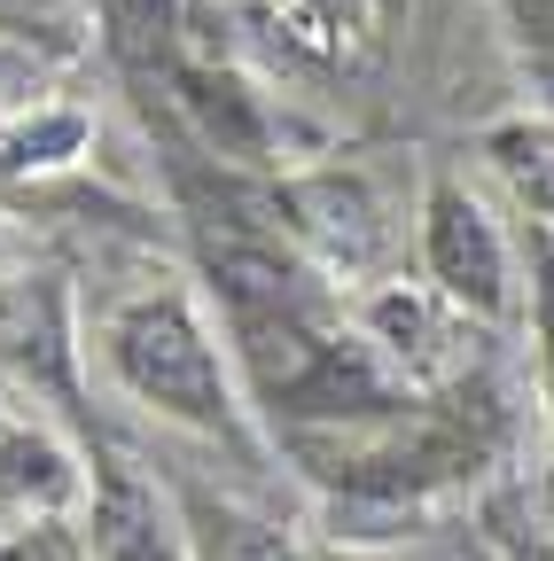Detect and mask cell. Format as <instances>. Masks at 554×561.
I'll return each mask as SVG.
<instances>
[{
    "label": "cell",
    "mask_w": 554,
    "mask_h": 561,
    "mask_svg": "<svg viewBox=\"0 0 554 561\" xmlns=\"http://www.w3.org/2000/svg\"><path fill=\"white\" fill-rule=\"evenodd\" d=\"M0 561H94L87 553V538H71V530H63V523H32V530H16L9 546H0Z\"/></svg>",
    "instance_id": "cell-9"
},
{
    "label": "cell",
    "mask_w": 554,
    "mask_h": 561,
    "mask_svg": "<svg viewBox=\"0 0 554 561\" xmlns=\"http://www.w3.org/2000/svg\"><path fill=\"white\" fill-rule=\"evenodd\" d=\"M180 9L188 0H94V16H102V32L125 47V55H172V39H180Z\"/></svg>",
    "instance_id": "cell-8"
},
{
    "label": "cell",
    "mask_w": 554,
    "mask_h": 561,
    "mask_svg": "<svg viewBox=\"0 0 554 561\" xmlns=\"http://www.w3.org/2000/svg\"><path fill=\"white\" fill-rule=\"evenodd\" d=\"M360 335H368V351L383 359V375L398 382L406 375V390L414 382H438V375H453L461 367V312L438 297V289H406V280H383V289H368L360 297V320H352Z\"/></svg>",
    "instance_id": "cell-3"
},
{
    "label": "cell",
    "mask_w": 554,
    "mask_h": 561,
    "mask_svg": "<svg viewBox=\"0 0 554 561\" xmlns=\"http://www.w3.org/2000/svg\"><path fill=\"white\" fill-rule=\"evenodd\" d=\"M79 491L71 460H63L47 437L32 430H0V507H24V515H47Z\"/></svg>",
    "instance_id": "cell-6"
},
{
    "label": "cell",
    "mask_w": 554,
    "mask_h": 561,
    "mask_svg": "<svg viewBox=\"0 0 554 561\" xmlns=\"http://www.w3.org/2000/svg\"><path fill=\"white\" fill-rule=\"evenodd\" d=\"M102 359L110 375L165 421L188 430H227L235 421V382H227V351L203 328V312L180 289H149L110 312L102 328Z\"/></svg>",
    "instance_id": "cell-1"
},
{
    "label": "cell",
    "mask_w": 554,
    "mask_h": 561,
    "mask_svg": "<svg viewBox=\"0 0 554 561\" xmlns=\"http://www.w3.org/2000/svg\"><path fill=\"white\" fill-rule=\"evenodd\" d=\"M484 149H493V164L508 172L516 203L554 227V117H516V125H500L484 140Z\"/></svg>",
    "instance_id": "cell-7"
},
{
    "label": "cell",
    "mask_w": 554,
    "mask_h": 561,
    "mask_svg": "<svg viewBox=\"0 0 554 561\" xmlns=\"http://www.w3.org/2000/svg\"><path fill=\"white\" fill-rule=\"evenodd\" d=\"M180 530H188V561H305L282 523H265L235 500H212V491L180 500Z\"/></svg>",
    "instance_id": "cell-5"
},
{
    "label": "cell",
    "mask_w": 554,
    "mask_h": 561,
    "mask_svg": "<svg viewBox=\"0 0 554 561\" xmlns=\"http://www.w3.org/2000/svg\"><path fill=\"white\" fill-rule=\"evenodd\" d=\"M422 265H430V289L461 320H500L516 305L508 242L493 227V210H484L461 180H438L430 203H422Z\"/></svg>",
    "instance_id": "cell-2"
},
{
    "label": "cell",
    "mask_w": 554,
    "mask_h": 561,
    "mask_svg": "<svg viewBox=\"0 0 554 561\" xmlns=\"http://www.w3.org/2000/svg\"><path fill=\"white\" fill-rule=\"evenodd\" d=\"M87 553L94 561H188L180 515L157 500V483L133 468V460H102V476H94Z\"/></svg>",
    "instance_id": "cell-4"
}]
</instances>
